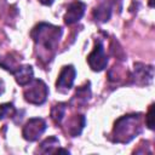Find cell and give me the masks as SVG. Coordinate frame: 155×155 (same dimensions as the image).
Returning a JSON list of instances; mask_svg holds the SVG:
<instances>
[{
    "label": "cell",
    "instance_id": "2",
    "mask_svg": "<svg viewBox=\"0 0 155 155\" xmlns=\"http://www.w3.org/2000/svg\"><path fill=\"white\" fill-rule=\"evenodd\" d=\"M61 35H62L61 27H56V25L47 24V23L38 24L31 31V36H33L36 46H39L44 52H46L48 54L52 51H54V48L61 39Z\"/></svg>",
    "mask_w": 155,
    "mask_h": 155
},
{
    "label": "cell",
    "instance_id": "3",
    "mask_svg": "<svg viewBox=\"0 0 155 155\" xmlns=\"http://www.w3.org/2000/svg\"><path fill=\"white\" fill-rule=\"evenodd\" d=\"M27 85L28 86L24 90L25 101L31 104H36V105L45 103L47 94H48V88H47L46 84L40 79H33Z\"/></svg>",
    "mask_w": 155,
    "mask_h": 155
},
{
    "label": "cell",
    "instance_id": "11",
    "mask_svg": "<svg viewBox=\"0 0 155 155\" xmlns=\"http://www.w3.org/2000/svg\"><path fill=\"white\" fill-rule=\"evenodd\" d=\"M85 126V116L84 115H75V117L70 119L68 122V132L71 137H76L81 133V130Z\"/></svg>",
    "mask_w": 155,
    "mask_h": 155
},
{
    "label": "cell",
    "instance_id": "1",
    "mask_svg": "<svg viewBox=\"0 0 155 155\" xmlns=\"http://www.w3.org/2000/svg\"><path fill=\"white\" fill-rule=\"evenodd\" d=\"M142 131L140 114L121 116L116 120L113 130V140L115 143H128Z\"/></svg>",
    "mask_w": 155,
    "mask_h": 155
},
{
    "label": "cell",
    "instance_id": "18",
    "mask_svg": "<svg viewBox=\"0 0 155 155\" xmlns=\"http://www.w3.org/2000/svg\"><path fill=\"white\" fill-rule=\"evenodd\" d=\"M4 91H5V86H4L2 80H0V94H2V93H4Z\"/></svg>",
    "mask_w": 155,
    "mask_h": 155
},
{
    "label": "cell",
    "instance_id": "9",
    "mask_svg": "<svg viewBox=\"0 0 155 155\" xmlns=\"http://www.w3.org/2000/svg\"><path fill=\"white\" fill-rule=\"evenodd\" d=\"M12 74L17 84H19L21 86H25L27 84H29L34 76V71L30 65H19Z\"/></svg>",
    "mask_w": 155,
    "mask_h": 155
},
{
    "label": "cell",
    "instance_id": "10",
    "mask_svg": "<svg viewBox=\"0 0 155 155\" xmlns=\"http://www.w3.org/2000/svg\"><path fill=\"white\" fill-rule=\"evenodd\" d=\"M110 16H111L110 2H103L93 10V17L98 22H107V21H109Z\"/></svg>",
    "mask_w": 155,
    "mask_h": 155
},
{
    "label": "cell",
    "instance_id": "5",
    "mask_svg": "<svg viewBox=\"0 0 155 155\" xmlns=\"http://www.w3.org/2000/svg\"><path fill=\"white\" fill-rule=\"evenodd\" d=\"M46 130V121L41 117H31L23 127V138L29 142L36 140Z\"/></svg>",
    "mask_w": 155,
    "mask_h": 155
},
{
    "label": "cell",
    "instance_id": "8",
    "mask_svg": "<svg viewBox=\"0 0 155 155\" xmlns=\"http://www.w3.org/2000/svg\"><path fill=\"white\" fill-rule=\"evenodd\" d=\"M153 76H154V69L153 67H148V65H144L142 63H137L134 64V81H137L138 84L140 85H147V84H150L151 80H153Z\"/></svg>",
    "mask_w": 155,
    "mask_h": 155
},
{
    "label": "cell",
    "instance_id": "15",
    "mask_svg": "<svg viewBox=\"0 0 155 155\" xmlns=\"http://www.w3.org/2000/svg\"><path fill=\"white\" fill-rule=\"evenodd\" d=\"M16 113H17V110L12 103L0 104V120H2L5 117H12Z\"/></svg>",
    "mask_w": 155,
    "mask_h": 155
},
{
    "label": "cell",
    "instance_id": "6",
    "mask_svg": "<svg viewBox=\"0 0 155 155\" xmlns=\"http://www.w3.org/2000/svg\"><path fill=\"white\" fill-rule=\"evenodd\" d=\"M75 75H76V70L73 65H65L62 68L58 79L56 81V88L57 91L65 93L68 90L71 88L74 80H75Z\"/></svg>",
    "mask_w": 155,
    "mask_h": 155
},
{
    "label": "cell",
    "instance_id": "14",
    "mask_svg": "<svg viewBox=\"0 0 155 155\" xmlns=\"http://www.w3.org/2000/svg\"><path fill=\"white\" fill-rule=\"evenodd\" d=\"M64 114H65V104L63 103H58L53 105L51 109V119L54 121V124H61Z\"/></svg>",
    "mask_w": 155,
    "mask_h": 155
},
{
    "label": "cell",
    "instance_id": "12",
    "mask_svg": "<svg viewBox=\"0 0 155 155\" xmlns=\"http://www.w3.org/2000/svg\"><path fill=\"white\" fill-rule=\"evenodd\" d=\"M54 148H59V140H58L56 137L52 136V137L46 138V139L40 144L39 153H42V154L53 153V151H56Z\"/></svg>",
    "mask_w": 155,
    "mask_h": 155
},
{
    "label": "cell",
    "instance_id": "4",
    "mask_svg": "<svg viewBox=\"0 0 155 155\" xmlns=\"http://www.w3.org/2000/svg\"><path fill=\"white\" fill-rule=\"evenodd\" d=\"M87 62H88L91 69L94 70V71H101L107 67L108 57L104 52V46H103V42H102L101 39L96 40L94 47L87 57Z\"/></svg>",
    "mask_w": 155,
    "mask_h": 155
},
{
    "label": "cell",
    "instance_id": "19",
    "mask_svg": "<svg viewBox=\"0 0 155 155\" xmlns=\"http://www.w3.org/2000/svg\"><path fill=\"white\" fill-rule=\"evenodd\" d=\"M119 1H121V0H119Z\"/></svg>",
    "mask_w": 155,
    "mask_h": 155
},
{
    "label": "cell",
    "instance_id": "7",
    "mask_svg": "<svg viewBox=\"0 0 155 155\" xmlns=\"http://www.w3.org/2000/svg\"><path fill=\"white\" fill-rule=\"evenodd\" d=\"M85 10H86V4L82 1L76 0L71 4H69L67 7V12L64 15V23L69 24V25L76 23L84 16Z\"/></svg>",
    "mask_w": 155,
    "mask_h": 155
},
{
    "label": "cell",
    "instance_id": "17",
    "mask_svg": "<svg viewBox=\"0 0 155 155\" xmlns=\"http://www.w3.org/2000/svg\"><path fill=\"white\" fill-rule=\"evenodd\" d=\"M41 4H44V5H52V2L54 1V0H39Z\"/></svg>",
    "mask_w": 155,
    "mask_h": 155
},
{
    "label": "cell",
    "instance_id": "13",
    "mask_svg": "<svg viewBox=\"0 0 155 155\" xmlns=\"http://www.w3.org/2000/svg\"><path fill=\"white\" fill-rule=\"evenodd\" d=\"M91 97V88H90V82H86L85 86H80L76 90V93L73 99H76L78 103H86Z\"/></svg>",
    "mask_w": 155,
    "mask_h": 155
},
{
    "label": "cell",
    "instance_id": "16",
    "mask_svg": "<svg viewBox=\"0 0 155 155\" xmlns=\"http://www.w3.org/2000/svg\"><path fill=\"white\" fill-rule=\"evenodd\" d=\"M145 119H147V126H148V128H150V130H153L154 128V126H153V105H150V109H149V113H148V115L145 116Z\"/></svg>",
    "mask_w": 155,
    "mask_h": 155
}]
</instances>
